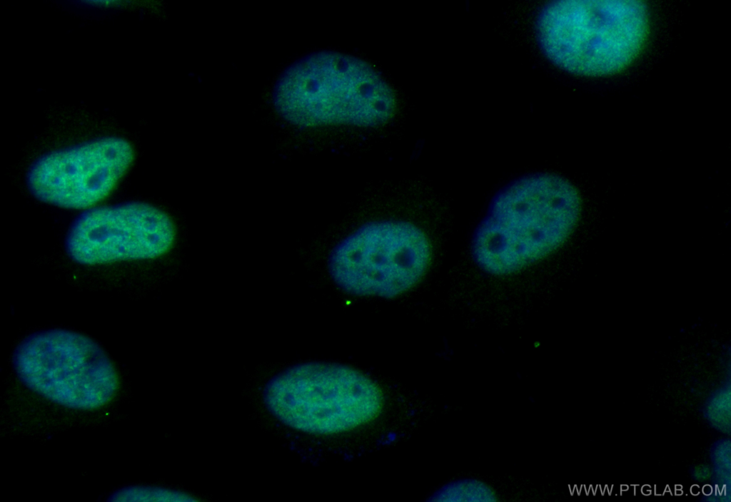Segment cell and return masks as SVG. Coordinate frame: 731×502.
Returning <instances> with one entry per match:
<instances>
[{"label":"cell","instance_id":"cell-1","mask_svg":"<svg viewBox=\"0 0 731 502\" xmlns=\"http://www.w3.org/2000/svg\"><path fill=\"white\" fill-rule=\"evenodd\" d=\"M581 203L576 187L554 173L511 180L493 197L475 230L473 260L484 271L505 275L543 259L570 235Z\"/></svg>","mask_w":731,"mask_h":502},{"label":"cell","instance_id":"cell-2","mask_svg":"<svg viewBox=\"0 0 731 502\" xmlns=\"http://www.w3.org/2000/svg\"><path fill=\"white\" fill-rule=\"evenodd\" d=\"M273 102L285 119L302 127L379 125L395 108L393 90L370 65L335 51L313 53L291 65L275 86Z\"/></svg>","mask_w":731,"mask_h":502},{"label":"cell","instance_id":"cell-3","mask_svg":"<svg viewBox=\"0 0 731 502\" xmlns=\"http://www.w3.org/2000/svg\"><path fill=\"white\" fill-rule=\"evenodd\" d=\"M649 29L645 4L635 0H560L536 23L547 56L575 74L605 76L625 68L642 48Z\"/></svg>","mask_w":731,"mask_h":502},{"label":"cell","instance_id":"cell-4","mask_svg":"<svg viewBox=\"0 0 731 502\" xmlns=\"http://www.w3.org/2000/svg\"><path fill=\"white\" fill-rule=\"evenodd\" d=\"M271 413L295 429L318 434L352 430L375 419L383 406L377 384L347 366L300 364L277 374L266 386Z\"/></svg>","mask_w":731,"mask_h":502},{"label":"cell","instance_id":"cell-5","mask_svg":"<svg viewBox=\"0 0 731 502\" xmlns=\"http://www.w3.org/2000/svg\"><path fill=\"white\" fill-rule=\"evenodd\" d=\"M13 364L20 380L44 398L71 409L106 404L118 387L115 368L89 337L62 329L35 332L17 346Z\"/></svg>","mask_w":731,"mask_h":502},{"label":"cell","instance_id":"cell-6","mask_svg":"<svg viewBox=\"0 0 731 502\" xmlns=\"http://www.w3.org/2000/svg\"><path fill=\"white\" fill-rule=\"evenodd\" d=\"M430 256V242L420 228L408 222L383 220L363 225L339 242L328 267L343 290L390 298L420 280Z\"/></svg>","mask_w":731,"mask_h":502},{"label":"cell","instance_id":"cell-7","mask_svg":"<svg viewBox=\"0 0 731 502\" xmlns=\"http://www.w3.org/2000/svg\"><path fill=\"white\" fill-rule=\"evenodd\" d=\"M175 237L167 213L131 202L85 211L71 225L66 250L73 260L87 265L148 260L167 252Z\"/></svg>","mask_w":731,"mask_h":502},{"label":"cell","instance_id":"cell-8","mask_svg":"<svg viewBox=\"0 0 731 502\" xmlns=\"http://www.w3.org/2000/svg\"><path fill=\"white\" fill-rule=\"evenodd\" d=\"M131 145L104 138L47 154L30 168L27 184L39 200L69 209L91 207L105 198L130 166Z\"/></svg>","mask_w":731,"mask_h":502},{"label":"cell","instance_id":"cell-9","mask_svg":"<svg viewBox=\"0 0 731 502\" xmlns=\"http://www.w3.org/2000/svg\"><path fill=\"white\" fill-rule=\"evenodd\" d=\"M493 489L485 483L473 478H460L444 485L433 496L440 501L489 502L495 501Z\"/></svg>","mask_w":731,"mask_h":502},{"label":"cell","instance_id":"cell-10","mask_svg":"<svg viewBox=\"0 0 731 502\" xmlns=\"http://www.w3.org/2000/svg\"><path fill=\"white\" fill-rule=\"evenodd\" d=\"M118 501H191L188 496L177 491L147 486H131L116 491L111 498Z\"/></svg>","mask_w":731,"mask_h":502},{"label":"cell","instance_id":"cell-11","mask_svg":"<svg viewBox=\"0 0 731 502\" xmlns=\"http://www.w3.org/2000/svg\"><path fill=\"white\" fill-rule=\"evenodd\" d=\"M705 411L707 420L715 429L725 433H730V384L722 386L712 395L708 401Z\"/></svg>","mask_w":731,"mask_h":502},{"label":"cell","instance_id":"cell-12","mask_svg":"<svg viewBox=\"0 0 731 502\" xmlns=\"http://www.w3.org/2000/svg\"><path fill=\"white\" fill-rule=\"evenodd\" d=\"M712 473L715 483L730 484V441H718L712 451Z\"/></svg>","mask_w":731,"mask_h":502},{"label":"cell","instance_id":"cell-13","mask_svg":"<svg viewBox=\"0 0 731 502\" xmlns=\"http://www.w3.org/2000/svg\"><path fill=\"white\" fill-rule=\"evenodd\" d=\"M693 476L694 478H696L697 481H699L700 483H705L707 481L709 483L710 482H714L711 479L712 478H714L712 468L705 466H701L696 468L693 472Z\"/></svg>","mask_w":731,"mask_h":502}]
</instances>
